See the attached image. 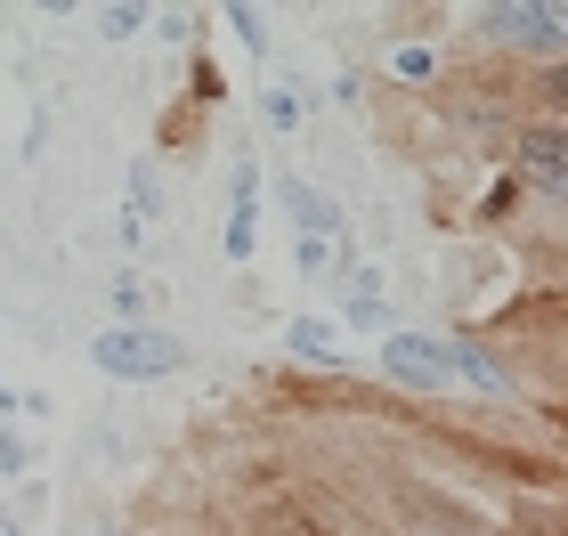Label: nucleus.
Masks as SVG:
<instances>
[{
  "instance_id": "nucleus-1",
  "label": "nucleus",
  "mask_w": 568,
  "mask_h": 536,
  "mask_svg": "<svg viewBox=\"0 0 568 536\" xmlns=\"http://www.w3.org/2000/svg\"><path fill=\"white\" fill-rule=\"evenodd\" d=\"M171 357H179V342H163V334H106L98 342L106 374H171Z\"/></svg>"
},
{
  "instance_id": "nucleus-2",
  "label": "nucleus",
  "mask_w": 568,
  "mask_h": 536,
  "mask_svg": "<svg viewBox=\"0 0 568 536\" xmlns=\"http://www.w3.org/2000/svg\"><path fill=\"white\" fill-rule=\"evenodd\" d=\"M520 155H528V171L545 179V188H560V131H552V122H536V131H520Z\"/></svg>"
},
{
  "instance_id": "nucleus-3",
  "label": "nucleus",
  "mask_w": 568,
  "mask_h": 536,
  "mask_svg": "<svg viewBox=\"0 0 568 536\" xmlns=\"http://www.w3.org/2000/svg\"><path fill=\"white\" fill-rule=\"evenodd\" d=\"M430 357H438V350H423V342H398V357H390V366H398L406 382H447V366H430Z\"/></svg>"
},
{
  "instance_id": "nucleus-4",
  "label": "nucleus",
  "mask_w": 568,
  "mask_h": 536,
  "mask_svg": "<svg viewBox=\"0 0 568 536\" xmlns=\"http://www.w3.org/2000/svg\"><path fill=\"white\" fill-rule=\"evenodd\" d=\"M293 536H325V528H293Z\"/></svg>"
}]
</instances>
